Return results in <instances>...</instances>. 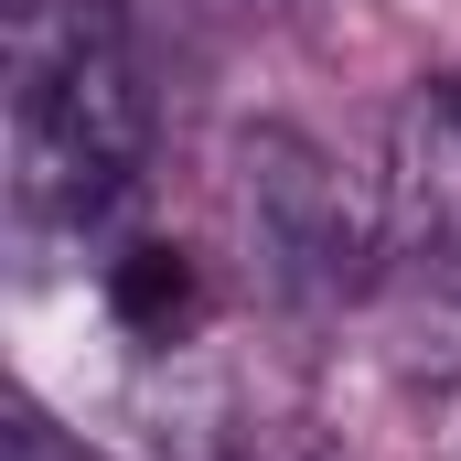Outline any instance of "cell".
<instances>
[{
  "label": "cell",
  "instance_id": "6da1fadb",
  "mask_svg": "<svg viewBox=\"0 0 461 461\" xmlns=\"http://www.w3.org/2000/svg\"><path fill=\"white\" fill-rule=\"evenodd\" d=\"M11 161L32 215H108L150 161V76L108 0H22L11 22Z\"/></svg>",
  "mask_w": 461,
  "mask_h": 461
},
{
  "label": "cell",
  "instance_id": "7a4b0ae2",
  "mask_svg": "<svg viewBox=\"0 0 461 461\" xmlns=\"http://www.w3.org/2000/svg\"><path fill=\"white\" fill-rule=\"evenodd\" d=\"M236 204H247V247L268 258V279L290 301H344L365 290V258H375V215L344 183V161L279 118H258L236 140Z\"/></svg>",
  "mask_w": 461,
  "mask_h": 461
},
{
  "label": "cell",
  "instance_id": "3957f363",
  "mask_svg": "<svg viewBox=\"0 0 461 461\" xmlns=\"http://www.w3.org/2000/svg\"><path fill=\"white\" fill-rule=\"evenodd\" d=\"M397 268L461 279V76H429L397 118V183H386Z\"/></svg>",
  "mask_w": 461,
  "mask_h": 461
},
{
  "label": "cell",
  "instance_id": "277c9868",
  "mask_svg": "<svg viewBox=\"0 0 461 461\" xmlns=\"http://www.w3.org/2000/svg\"><path fill=\"white\" fill-rule=\"evenodd\" d=\"M386 365L408 386H451L461 375V279H440V268H386Z\"/></svg>",
  "mask_w": 461,
  "mask_h": 461
},
{
  "label": "cell",
  "instance_id": "5b68a950",
  "mask_svg": "<svg viewBox=\"0 0 461 461\" xmlns=\"http://www.w3.org/2000/svg\"><path fill=\"white\" fill-rule=\"evenodd\" d=\"M108 312L140 344H183V333L204 322V268H194L183 247H129L108 268Z\"/></svg>",
  "mask_w": 461,
  "mask_h": 461
}]
</instances>
